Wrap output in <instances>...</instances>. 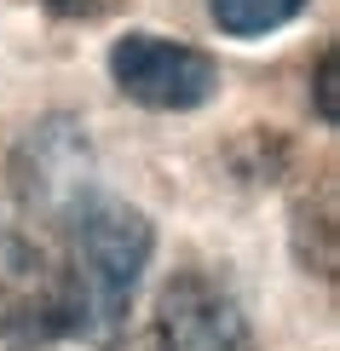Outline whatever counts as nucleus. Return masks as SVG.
Listing matches in <instances>:
<instances>
[{
    "label": "nucleus",
    "mask_w": 340,
    "mask_h": 351,
    "mask_svg": "<svg viewBox=\"0 0 340 351\" xmlns=\"http://www.w3.org/2000/svg\"><path fill=\"white\" fill-rule=\"evenodd\" d=\"M156 254V225L144 208L98 190L87 208L64 225V282H69V317L76 340H110L127 328V311L139 300V282Z\"/></svg>",
    "instance_id": "obj_1"
},
{
    "label": "nucleus",
    "mask_w": 340,
    "mask_h": 351,
    "mask_svg": "<svg viewBox=\"0 0 340 351\" xmlns=\"http://www.w3.org/2000/svg\"><path fill=\"white\" fill-rule=\"evenodd\" d=\"M12 190H18L29 219L58 225V230L98 196L93 144H87V127L76 115H47V121H35L18 138V150H12Z\"/></svg>",
    "instance_id": "obj_2"
},
{
    "label": "nucleus",
    "mask_w": 340,
    "mask_h": 351,
    "mask_svg": "<svg viewBox=\"0 0 340 351\" xmlns=\"http://www.w3.org/2000/svg\"><path fill=\"white\" fill-rule=\"evenodd\" d=\"M110 81H115L122 98H133L144 110L185 115V110H202L219 93V64L202 47L179 40V35L127 29L110 47Z\"/></svg>",
    "instance_id": "obj_3"
},
{
    "label": "nucleus",
    "mask_w": 340,
    "mask_h": 351,
    "mask_svg": "<svg viewBox=\"0 0 340 351\" xmlns=\"http://www.w3.org/2000/svg\"><path fill=\"white\" fill-rule=\"evenodd\" d=\"M0 340L6 346L76 340L64 265H58V254H47L35 242L0 247Z\"/></svg>",
    "instance_id": "obj_4"
},
{
    "label": "nucleus",
    "mask_w": 340,
    "mask_h": 351,
    "mask_svg": "<svg viewBox=\"0 0 340 351\" xmlns=\"http://www.w3.org/2000/svg\"><path fill=\"white\" fill-rule=\"evenodd\" d=\"M150 334L161 351H254L242 300L208 271H173L161 282Z\"/></svg>",
    "instance_id": "obj_5"
},
{
    "label": "nucleus",
    "mask_w": 340,
    "mask_h": 351,
    "mask_svg": "<svg viewBox=\"0 0 340 351\" xmlns=\"http://www.w3.org/2000/svg\"><path fill=\"white\" fill-rule=\"evenodd\" d=\"M312 0H208V18L219 23V35L231 40H260V35H277L288 29Z\"/></svg>",
    "instance_id": "obj_6"
},
{
    "label": "nucleus",
    "mask_w": 340,
    "mask_h": 351,
    "mask_svg": "<svg viewBox=\"0 0 340 351\" xmlns=\"http://www.w3.org/2000/svg\"><path fill=\"white\" fill-rule=\"evenodd\" d=\"M312 98H317V121H323V127H335V47H323V52H317Z\"/></svg>",
    "instance_id": "obj_7"
},
{
    "label": "nucleus",
    "mask_w": 340,
    "mask_h": 351,
    "mask_svg": "<svg viewBox=\"0 0 340 351\" xmlns=\"http://www.w3.org/2000/svg\"><path fill=\"white\" fill-rule=\"evenodd\" d=\"M35 6H47L52 18H98L104 0H35Z\"/></svg>",
    "instance_id": "obj_8"
},
{
    "label": "nucleus",
    "mask_w": 340,
    "mask_h": 351,
    "mask_svg": "<svg viewBox=\"0 0 340 351\" xmlns=\"http://www.w3.org/2000/svg\"><path fill=\"white\" fill-rule=\"evenodd\" d=\"M122 351H161V346H156V334H150V328H144V334H139V340H127Z\"/></svg>",
    "instance_id": "obj_9"
}]
</instances>
